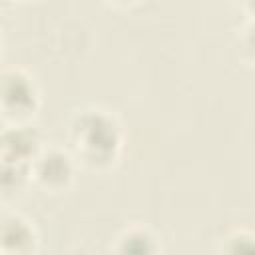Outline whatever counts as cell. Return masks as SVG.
I'll return each mask as SVG.
<instances>
[{
	"label": "cell",
	"instance_id": "obj_9",
	"mask_svg": "<svg viewBox=\"0 0 255 255\" xmlns=\"http://www.w3.org/2000/svg\"><path fill=\"white\" fill-rule=\"evenodd\" d=\"M122 2H129V0H122Z\"/></svg>",
	"mask_w": 255,
	"mask_h": 255
},
{
	"label": "cell",
	"instance_id": "obj_3",
	"mask_svg": "<svg viewBox=\"0 0 255 255\" xmlns=\"http://www.w3.org/2000/svg\"><path fill=\"white\" fill-rule=\"evenodd\" d=\"M4 108H10L16 114H26L36 106V90L30 78L22 72H6L4 74Z\"/></svg>",
	"mask_w": 255,
	"mask_h": 255
},
{
	"label": "cell",
	"instance_id": "obj_5",
	"mask_svg": "<svg viewBox=\"0 0 255 255\" xmlns=\"http://www.w3.org/2000/svg\"><path fill=\"white\" fill-rule=\"evenodd\" d=\"M36 243V235L34 229L28 225V221H24L18 215L6 217L4 225H2V251H16V253H24L34 249Z\"/></svg>",
	"mask_w": 255,
	"mask_h": 255
},
{
	"label": "cell",
	"instance_id": "obj_1",
	"mask_svg": "<svg viewBox=\"0 0 255 255\" xmlns=\"http://www.w3.org/2000/svg\"><path fill=\"white\" fill-rule=\"evenodd\" d=\"M72 139L84 161L110 163L120 147V129L104 110H86L72 122Z\"/></svg>",
	"mask_w": 255,
	"mask_h": 255
},
{
	"label": "cell",
	"instance_id": "obj_4",
	"mask_svg": "<svg viewBox=\"0 0 255 255\" xmlns=\"http://www.w3.org/2000/svg\"><path fill=\"white\" fill-rule=\"evenodd\" d=\"M38 135L34 129L24 126H14L4 131V159L24 163L28 159L34 161L38 155Z\"/></svg>",
	"mask_w": 255,
	"mask_h": 255
},
{
	"label": "cell",
	"instance_id": "obj_6",
	"mask_svg": "<svg viewBox=\"0 0 255 255\" xmlns=\"http://www.w3.org/2000/svg\"><path fill=\"white\" fill-rule=\"evenodd\" d=\"M120 251L129 253H151L157 249L155 237L149 235L145 229H129L120 237Z\"/></svg>",
	"mask_w": 255,
	"mask_h": 255
},
{
	"label": "cell",
	"instance_id": "obj_8",
	"mask_svg": "<svg viewBox=\"0 0 255 255\" xmlns=\"http://www.w3.org/2000/svg\"><path fill=\"white\" fill-rule=\"evenodd\" d=\"M243 2H245V6L255 14V0H243Z\"/></svg>",
	"mask_w": 255,
	"mask_h": 255
},
{
	"label": "cell",
	"instance_id": "obj_2",
	"mask_svg": "<svg viewBox=\"0 0 255 255\" xmlns=\"http://www.w3.org/2000/svg\"><path fill=\"white\" fill-rule=\"evenodd\" d=\"M32 171L42 185H46L50 189H60L72 179L74 167H72L70 157L64 151L46 149L34 157Z\"/></svg>",
	"mask_w": 255,
	"mask_h": 255
},
{
	"label": "cell",
	"instance_id": "obj_7",
	"mask_svg": "<svg viewBox=\"0 0 255 255\" xmlns=\"http://www.w3.org/2000/svg\"><path fill=\"white\" fill-rule=\"evenodd\" d=\"M245 50L251 54V58L255 60V22L247 28V34H245Z\"/></svg>",
	"mask_w": 255,
	"mask_h": 255
}]
</instances>
